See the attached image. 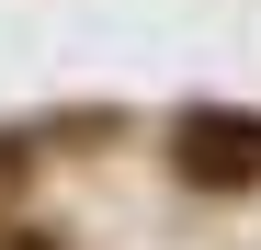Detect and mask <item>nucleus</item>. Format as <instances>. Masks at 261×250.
I'll return each instance as SVG.
<instances>
[{
    "instance_id": "f257e3e1",
    "label": "nucleus",
    "mask_w": 261,
    "mask_h": 250,
    "mask_svg": "<svg viewBox=\"0 0 261 250\" xmlns=\"http://www.w3.org/2000/svg\"><path fill=\"white\" fill-rule=\"evenodd\" d=\"M170 159H182V182L239 193V182H261V114H182Z\"/></svg>"
}]
</instances>
